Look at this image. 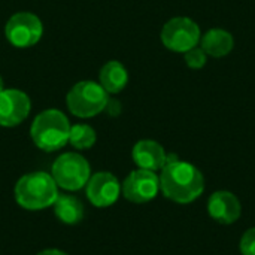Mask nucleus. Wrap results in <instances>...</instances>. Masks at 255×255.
Instances as JSON below:
<instances>
[{"instance_id":"5","label":"nucleus","mask_w":255,"mask_h":255,"mask_svg":"<svg viewBox=\"0 0 255 255\" xmlns=\"http://www.w3.org/2000/svg\"><path fill=\"white\" fill-rule=\"evenodd\" d=\"M51 176L57 187L67 191H78L84 188L91 176V169L81 154L64 152L52 164Z\"/></svg>"},{"instance_id":"7","label":"nucleus","mask_w":255,"mask_h":255,"mask_svg":"<svg viewBox=\"0 0 255 255\" xmlns=\"http://www.w3.org/2000/svg\"><path fill=\"white\" fill-rule=\"evenodd\" d=\"M42 34V21L31 12H16L7 19L4 25L6 39L16 48H30L36 45Z\"/></svg>"},{"instance_id":"3","label":"nucleus","mask_w":255,"mask_h":255,"mask_svg":"<svg viewBox=\"0 0 255 255\" xmlns=\"http://www.w3.org/2000/svg\"><path fill=\"white\" fill-rule=\"evenodd\" d=\"M70 127L67 117L61 111L46 109L34 118L30 136L39 149L45 152H55L69 143Z\"/></svg>"},{"instance_id":"20","label":"nucleus","mask_w":255,"mask_h":255,"mask_svg":"<svg viewBox=\"0 0 255 255\" xmlns=\"http://www.w3.org/2000/svg\"><path fill=\"white\" fill-rule=\"evenodd\" d=\"M1 90H4V88H3V78L0 76V91H1Z\"/></svg>"},{"instance_id":"14","label":"nucleus","mask_w":255,"mask_h":255,"mask_svg":"<svg viewBox=\"0 0 255 255\" xmlns=\"http://www.w3.org/2000/svg\"><path fill=\"white\" fill-rule=\"evenodd\" d=\"M128 82V72L117 60L108 61L100 70V85L105 88L108 94L121 93Z\"/></svg>"},{"instance_id":"4","label":"nucleus","mask_w":255,"mask_h":255,"mask_svg":"<svg viewBox=\"0 0 255 255\" xmlns=\"http://www.w3.org/2000/svg\"><path fill=\"white\" fill-rule=\"evenodd\" d=\"M109 96L100 82L81 81L67 93L66 103L72 115L78 118H91L103 112L108 106Z\"/></svg>"},{"instance_id":"8","label":"nucleus","mask_w":255,"mask_h":255,"mask_svg":"<svg viewBox=\"0 0 255 255\" xmlns=\"http://www.w3.org/2000/svg\"><path fill=\"white\" fill-rule=\"evenodd\" d=\"M160 191V178L155 172L137 169L133 170L123 182V196L133 203H148L157 197Z\"/></svg>"},{"instance_id":"13","label":"nucleus","mask_w":255,"mask_h":255,"mask_svg":"<svg viewBox=\"0 0 255 255\" xmlns=\"http://www.w3.org/2000/svg\"><path fill=\"white\" fill-rule=\"evenodd\" d=\"M200 48L209 57L223 58L233 51L235 39L232 33L224 28H211L200 37Z\"/></svg>"},{"instance_id":"6","label":"nucleus","mask_w":255,"mask_h":255,"mask_svg":"<svg viewBox=\"0 0 255 255\" xmlns=\"http://www.w3.org/2000/svg\"><path fill=\"white\" fill-rule=\"evenodd\" d=\"M163 45L173 52L185 54L191 48L197 46L202 37L200 27L188 16H175L169 19L161 28Z\"/></svg>"},{"instance_id":"18","label":"nucleus","mask_w":255,"mask_h":255,"mask_svg":"<svg viewBox=\"0 0 255 255\" xmlns=\"http://www.w3.org/2000/svg\"><path fill=\"white\" fill-rule=\"evenodd\" d=\"M239 250L242 255H255V227L247 230L239 242Z\"/></svg>"},{"instance_id":"2","label":"nucleus","mask_w":255,"mask_h":255,"mask_svg":"<svg viewBox=\"0 0 255 255\" xmlns=\"http://www.w3.org/2000/svg\"><path fill=\"white\" fill-rule=\"evenodd\" d=\"M13 196L21 208L42 211L54 205L58 197V187L49 173L31 172L18 179Z\"/></svg>"},{"instance_id":"11","label":"nucleus","mask_w":255,"mask_h":255,"mask_svg":"<svg viewBox=\"0 0 255 255\" xmlns=\"http://www.w3.org/2000/svg\"><path fill=\"white\" fill-rule=\"evenodd\" d=\"M208 212L220 224H233L242 215V205L236 194L230 191H215L208 202Z\"/></svg>"},{"instance_id":"10","label":"nucleus","mask_w":255,"mask_h":255,"mask_svg":"<svg viewBox=\"0 0 255 255\" xmlns=\"http://www.w3.org/2000/svg\"><path fill=\"white\" fill-rule=\"evenodd\" d=\"M31 103L24 91L4 88L0 91V126L16 127L30 114Z\"/></svg>"},{"instance_id":"12","label":"nucleus","mask_w":255,"mask_h":255,"mask_svg":"<svg viewBox=\"0 0 255 255\" xmlns=\"http://www.w3.org/2000/svg\"><path fill=\"white\" fill-rule=\"evenodd\" d=\"M131 157L139 169L157 172L164 167L167 154L158 142L151 139H143L133 146Z\"/></svg>"},{"instance_id":"17","label":"nucleus","mask_w":255,"mask_h":255,"mask_svg":"<svg viewBox=\"0 0 255 255\" xmlns=\"http://www.w3.org/2000/svg\"><path fill=\"white\" fill-rule=\"evenodd\" d=\"M185 63L190 69H194V70H199V69H203L206 66V61H208V55L206 52L199 48V46H194L191 48L190 51H187L185 54Z\"/></svg>"},{"instance_id":"19","label":"nucleus","mask_w":255,"mask_h":255,"mask_svg":"<svg viewBox=\"0 0 255 255\" xmlns=\"http://www.w3.org/2000/svg\"><path fill=\"white\" fill-rule=\"evenodd\" d=\"M37 255H67L66 253L60 251V250H45L42 253H39Z\"/></svg>"},{"instance_id":"16","label":"nucleus","mask_w":255,"mask_h":255,"mask_svg":"<svg viewBox=\"0 0 255 255\" xmlns=\"http://www.w3.org/2000/svg\"><path fill=\"white\" fill-rule=\"evenodd\" d=\"M97 140L96 130L88 124H75L70 127L69 143L76 149H90Z\"/></svg>"},{"instance_id":"9","label":"nucleus","mask_w":255,"mask_h":255,"mask_svg":"<svg viewBox=\"0 0 255 255\" xmlns=\"http://www.w3.org/2000/svg\"><path fill=\"white\" fill-rule=\"evenodd\" d=\"M87 199L96 208H108L112 206L121 193L120 181L111 172H97L90 176L85 185Z\"/></svg>"},{"instance_id":"1","label":"nucleus","mask_w":255,"mask_h":255,"mask_svg":"<svg viewBox=\"0 0 255 255\" xmlns=\"http://www.w3.org/2000/svg\"><path fill=\"white\" fill-rule=\"evenodd\" d=\"M160 191L166 199L187 205L199 199L205 191L203 173L191 163L187 161H172L166 163L161 169Z\"/></svg>"},{"instance_id":"15","label":"nucleus","mask_w":255,"mask_h":255,"mask_svg":"<svg viewBox=\"0 0 255 255\" xmlns=\"http://www.w3.org/2000/svg\"><path fill=\"white\" fill-rule=\"evenodd\" d=\"M52 206H54V214L57 220L61 221L63 224L75 226L84 218V206L73 196L58 194Z\"/></svg>"}]
</instances>
